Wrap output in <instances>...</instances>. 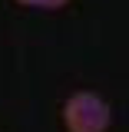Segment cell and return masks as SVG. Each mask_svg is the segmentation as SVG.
<instances>
[{"instance_id": "6da1fadb", "label": "cell", "mask_w": 129, "mask_h": 132, "mask_svg": "<svg viewBox=\"0 0 129 132\" xmlns=\"http://www.w3.org/2000/svg\"><path fill=\"white\" fill-rule=\"evenodd\" d=\"M66 132H109L113 126V106L96 89H76L70 93L60 109Z\"/></svg>"}, {"instance_id": "7a4b0ae2", "label": "cell", "mask_w": 129, "mask_h": 132, "mask_svg": "<svg viewBox=\"0 0 129 132\" xmlns=\"http://www.w3.org/2000/svg\"><path fill=\"white\" fill-rule=\"evenodd\" d=\"M20 7H30V10H60L70 0H17Z\"/></svg>"}]
</instances>
